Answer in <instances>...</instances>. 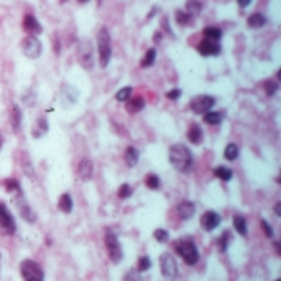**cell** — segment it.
<instances>
[{
    "label": "cell",
    "mask_w": 281,
    "mask_h": 281,
    "mask_svg": "<svg viewBox=\"0 0 281 281\" xmlns=\"http://www.w3.org/2000/svg\"><path fill=\"white\" fill-rule=\"evenodd\" d=\"M237 3H239L240 8H247L252 3V0H237Z\"/></svg>",
    "instance_id": "cell-46"
},
{
    "label": "cell",
    "mask_w": 281,
    "mask_h": 281,
    "mask_svg": "<svg viewBox=\"0 0 281 281\" xmlns=\"http://www.w3.org/2000/svg\"><path fill=\"white\" fill-rule=\"evenodd\" d=\"M133 194V189L130 184L123 183L122 186L119 188V191H117V196H119V199H128Z\"/></svg>",
    "instance_id": "cell-37"
},
{
    "label": "cell",
    "mask_w": 281,
    "mask_h": 281,
    "mask_svg": "<svg viewBox=\"0 0 281 281\" xmlns=\"http://www.w3.org/2000/svg\"><path fill=\"white\" fill-rule=\"evenodd\" d=\"M21 120H23L21 109L17 105V104H12L10 105V125H12V130L15 133H18L21 130Z\"/></svg>",
    "instance_id": "cell-18"
},
{
    "label": "cell",
    "mask_w": 281,
    "mask_h": 281,
    "mask_svg": "<svg viewBox=\"0 0 281 281\" xmlns=\"http://www.w3.org/2000/svg\"><path fill=\"white\" fill-rule=\"evenodd\" d=\"M17 232V222L14 214L7 207L5 202L0 201V233L2 235H14Z\"/></svg>",
    "instance_id": "cell-8"
},
{
    "label": "cell",
    "mask_w": 281,
    "mask_h": 281,
    "mask_svg": "<svg viewBox=\"0 0 281 281\" xmlns=\"http://www.w3.org/2000/svg\"><path fill=\"white\" fill-rule=\"evenodd\" d=\"M159 270L161 275L165 276L168 281H175L178 278V262L173 257L170 252H165L159 255Z\"/></svg>",
    "instance_id": "cell-7"
},
{
    "label": "cell",
    "mask_w": 281,
    "mask_h": 281,
    "mask_svg": "<svg viewBox=\"0 0 281 281\" xmlns=\"http://www.w3.org/2000/svg\"><path fill=\"white\" fill-rule=\"evenodd\" d=\"M215 105V99L212 96H197L191 101V110L197 115H204Z\"/></svg>",
    "instance_id": "cell-11"
},
{
    "label": "cell",
    "mask_w": 281,
    "mask_h": 281,
    "mask_svg": "<svg viewBox=\"0 0 281 281\" xmlns=\"http://www.w3.org/2000/svg\"><path fill=\"white\" fill-rule=\"evenodd\" d=\"M89 0H77V3H88Z\"/></svg>",
    "instance_id": "cell-50"
},
{
    "label": "cell",
    "mask_w": 281,
    "mask_h": 281,
    "mask_svg": "<svg viewBox=\"0 0 281 281\" xmlns=\"http://www.w3.org/2000/svg\"><path fill=\"white\" fill-rule=\"evenodd\" d=\"M278 281H280V280H278Z\"/></svg>",
    "instance_id": "cell-51"
},
{
    "label": "cell",
    "mask_w": 281,
    "mask_h": 281,
    "mask_svg": "<svg viewBox=\"0 0 281 281\" xmlns=\"http://www.w3.org/2000/svg\"><path fill=\"white\" fill-rule=\"evenodd\" d=\"M155 59H157V50H155V48H150V50L145 53L143 59H141V63H140V66H141V68H150V66H153V64H155Z\"/></svg>",
    "instance_id": "cell-30"
},
{
    "label": "cell",
    "mask_w": 281,
    "mask_h": 281,
    "mask_svg": "<svg viewBox=\"0 0 281 281\" xmlns=\"http://www.w3.org/2000/svg\"><path fill=\"white\" fill-rule=\"evenodd\" d=\"M220 215L215 212V211H206L201 217V227L204 228L206 232H212L214 228H217L220 226Z\"/></svg>",
    "instance_id": "cell-13"
},
{
    "label": "cell",
    "mask_w": 281,
    "mask_h": 281,
    "mask_svg": "<svg viewBox=\"0 0 281 281\" xmlns=\"http://www.w3.org/2000/svg\"><path fill=\"white\" fill-rule=\"evenodd\" d=\"M153 237L159 244H168V242H170V233H168V230H165V228H157V230L153 232Z\"/></svg>",
    "instance_id": "cell-36"
},
{
    "label": "cell",
    "mask_w": 281,
    "mask_h": 281,
    "mask_svg": "<svg viewBox=\"0 0 281 281\" xmlns=\"http://www.w3.org/2000/svg\"><path fill=\"white\" fill-rule=\"evenodd\" d=\"M224 158L228 159V161H233V159L239 158V146L235 143H228L224 150Z\"/></svg>",
    "instance_id": "cell-31"
},
{
    "label": "cell",
    "mask_w": 281,
    "mask_h": 281,
    "mask_svg": "<svg viewBox=\"0 0 281 281\" xmlns=\"http://www.w3.org/2000/svg\"><path fill=\"white\" fill-rule=\"evenodd\" d=\"M20 273L25 281H45V271L40 266V263L30 260V258L20 263Z\"/></svg>",
    "instance_id": "cell-6"
},
{
    "label": "cell",
    "mask_w": 281,
    "mask_h": 281,
    "mask_svg": "<svg viewBox=\"0 0 281 281\" xmlns=\"http://www.w3.org/2000/svg\"><path fill=\"white\" fill-rule=\"evenodd\" d=\"M2 146H3V137L2 133H0V150H2Z\"/></svg>",
    "instance_id": "cell-49"
},
{
    "label": "cell",
    "mask_w": 281,
    "mask_h": 281,
    "mask_svg": "<svg viewBox=\"0 0 281 281\" xmlns=\"http://www.w3.org/2000/svg\"><path fill=\"white\" fill-rule=\"evenodd\" d=\"M204 122L209 123V125H219L220 122H222V114L220 112H206L204 114Z\"/></svg>",
    "instance_id": "cell-32"
},
{
    "label": "cell",
    "mask_w": 281,
    "mask_h": 281,
    "mask_svg": "<svg viewBox=\"0 0 281 281\" xmlns=\"http://www.w3.org/2000/svg\"><path fill=\"white\" fill-rule=\"evenodd\" d=\"M175 18H176V23L181 25V27H188V25H193V15H189L188 12L176 10L175 12Z\"/></svg>",
    "instance_id": "cell-26"
},
{
    "label": "cell",
    "mask_w": 281,
    "mask_h": 281,
    "mask_svg": "<svg viewBox=\"0 0 281 281\" xmlns=\"http://www.w3.org/2000/svg\"><path fill=\"white\" fill-rule=\"evenodd\" d=\"M50 130V125H48V120H46L45 115H40L35 122L33 128H32V137L33 138H41L43 135H46Z\"/></svg>",
    "instance_id": "cell-19"
},
{
    "label": "cell",
    "mask_w": 281,
    "mask_h": 281,
    "mask_svg": "<svg viewBox=\"0 0 281 281\" xmlns=\"http://www.w3.org/2000/svg\"><path fill=\"white\" fill-rule=\"evenodd\" d=\"M53 50H54V54H59L61 51V46H59V38H53Z\"/></svg>",
    "instance_id": "cell-45"
},
{
    "label": "cell",
    "mask_w": 281,
    "mask_h": 281,
    "mask_svg": "<svg viewBox=\"0 0 281 281\" xmlns=\"http://www.w3.org/2000/svg\"><path fill=\"white\" fill-rule=\"evenodd\" d=\"M104 244H105V250H107V255H109L110 262L119 265L123 258V250H122V245H120L119 239L110 228L105 230V235H104Z\"/></svg>",
    "instance_id": "cell-5"
},
{
    "label": "cell",
    "mask_w": 281,
    "mask_h": 281,
    "mask_svg": "<svg viewBox=\"0 0 281 281\" xmlns=\"http://www.w3.org/2000/svg\"><path fill=\"white\" fill-rule=\"evenodd\" d=\"M230 239H232V233L228 232V230H226L220 235V239H219V248H220V252H226L227 250V247H228V242H230Z\"/></svg>",
    "instance_id": "cell-39"
},
{
    "label": "cell",
    "mask_w": 281,
    "mask_h": 281,
    "mask_svg": "<svg viewBox=\"0 0 281 281\" xmlns=\"http://www.w3.org/2000/svg\"><path fill=\"white\" fill-rule=\"evenodd\" d=\"M186 135H188V140L191 141L193 145H199L202 141V128L199 127L197 123H191Z\"/></svg>",
    "instance_id": "cell-21"
},
{
    "label": "cell",
    "mask_w": 281,
    "mask_h": 281,
    "mask_svg": "<svg viewBox=\"0 0 281 281\" xmlns=\"http://www.w3.org/2000/svg\"><path fill=\"white\" fill-rule=\"evenodd\" d=\"M23 157L25 158H21V168H23V171H25V175L30 176V178H33L35 176V173H33V165L30 163V159L27 157V153H23Z\"/></svg>",
    "instance_id": "cell-40"
},
{
    "label": "cell",
    "mask_w": 281,
    "mask_h": 281,
    "mask_svg": "<svg viewBox=\"0 0 281 281\" xmlns=\"http://www.w3.org/2000/svg\"><path fill=\"white\" fill-rule=\"evenodd\" d=\"M123 159H125V163H127V166H137V163H138V151L137 148H133V146H128L127 150H125V153H123Z\"/></svg>",
    "instance_id": "cell-24"
},
{
    "label": "cell",
    "mask_w": 281,
    "mask_h": 281,
    "mask_svg": "<svg viewBox=\"0 0 281 281\" xmlns=\"http://www.w3.org/2000/svg\"><path fill=\"white\" fill-rule=\"evenodd\" d=\"M151 268V260L150 257H140L138 258V263H137V271H140V273H145L146 270H150Z\"/></svg>",
    "instance_id": "cell-38"
},
{
    "label": "cell",
    "mask_w": 281,
    "mask_h": 281,
    "mask_svg": "<svg viewBox=\"0 0 281 281\" xmlns=\"http://www.w3.org/2000/svg\"><path fill=\"white\" fill-rule=\"evenodd\" d=\"M265 90H266L268 96H273L276 90H278V83H276V81H266V83H265Z\"/></svg>",
    "instance_id": "cell-42"
},
{
    "label": "cell",
    "mask_w": 281,
    "mask_h": 281,
    "mask_svg": "<svg viewBox=\"0 0 281 281\" xmlns=\"http://www.w3.org/2000/svg\"><path fill=\"white\" fill-rule=\"evenodd\" d=\"M168 158L173 168H176L179 173H189L193 168V153L183 143H175L168 150Z\"/></svg>",
    "instance_id": "cell-1"
},
{
    "label": "cell",
    "mask_w": 281,
    "mask_h": 281,
    "mask_svg": "<svg viewBox=\"0 0 281 281\" xmlns=\"http://www.w3.org/2000/svg\"><path fill=\"white\" fill-rule=\"evenodd\" d=\"M166 97L170 99V101H176V99L181 97V89H171L170 92L166 94Z\"/></svg>",
    "instance_id": "cell-44"
},
{
    "label": "cell",
    "mask_w": 281,
    "mask_h": 281,
    "mask_svg": "<svg viewBox=\"0 0 281 281\" xmlns=\"http://www.w3.org/2000/svg\"><path fill=\"white\" fill-rule=\"evenodd\" d=\"M201 10H202L201 0H188V2H186V12H188L189 15H197L201 14Z\"/></svg>",
    "instance_id": "cell-29"
},
{
    "label": "cell",
    "mask_w": 281,
    "mask_h": 281,
    "mask_svg": "<svg viewBox=\"0 0 281 281\" xmlns=\"http://www.w3.org/2000/svg\"><path fill=\"white\" fill-rule=\"evenodd\" d=\"M77 97H79V92H77L76 88L69 84H64L61 88V92H59V102L63 104L64 109H69L77 102Z\"/></svg>",
    "instance_id": "cell-12"
},
{
    "label": "cell",
    "mask_w": 281,
    "mask_h": 281,
    "mask_svg": "<svg viewBox=\"0 0 281 281\" xmlns=\"http://www.w3.org/2000/svg\"><path fill=\"white\" fill-rule=\"evenodd\" d=\"M275 212H276V215H281V204H280V202L275 206Z\"/></svg>",
    "instance_id": "cell-47"
},
{
    "label": "cell",
    "mask_w": 281,
    "mask_h": 281,
    "mask_svg": "<svg viewBox=\"0 0 281 281\" xmlns=\"http://www.w3.org/2000/svg\"><path fill=\"white\" fill-rule=\"evenodd\" d=\"M20 48H21V53L27 56L28 59H38L43 53L41 41L38 40L36 36H33V35H28V36H25L23 40H21Z\"/></svg>",
    "instance_id": "cell-9"
},
{
    "label": "cell",
    "mask_w": 281,
    "mask_h": 281,
    "mask_svg": "<svg viewBox=\"0 0 281 281\" xmlns=\"http://www.w3.org/2000/svg\"><path fill=\"white\" fill-rule=\"evenodd\" d=\"M58 207L59 211H63L64 214H71L72 207H74V202H72V196L69 193H64L58 201Z\"/></svg>",
    "instance_id": "cell-22"
},
{
    "label": "cell",
    "mask_w": 281,
    "mask_h": 281,
    "mask_svg": "<svg viewBox=\"0 0 281 281\" xmlns=\"http://www.w3.org/2000/svg\"><path fill=\"white\" fill-rule=\"evenodd\" d=\"M262 228H263V233H265L268 239H271V237H273V228H271V226L266 222V220H262Z\"/></svg>",
    "instance_id": "cell-43"
},
{
    "label": "cell",
    "mask_w": 281,
    "mask_h": 281,
    "mask_svg": "<svg viewBox=\"0 0 281 281\" xmlns=\"http://www.w3.org/2000/svg\"><path fill=\"white\" fill-rule=\"evenodd\" d=\"M173 248H175V252L183 258L186 265L193 266L199 262V250L196 247V244H194V240L189 239V237L176 240L175 244H173Z\"/></svg>",
    "instance_id": "cell-2"
},
{
    "label": "cell",
    "mask_w": 281,
    "mask_h": 281,
    "mask_svg": "<svg viewBox=\"0 0 281 281\" xmlns=\"http://www.w3.org/2000/svg\"><path fill=\"white\" fill-rule=\"evenodd\" d=\"M176 214H178L179 219L189 220L194 214H196V206H194V202H191V201H183V202H179L178 207H176Z\"/></svg>",
    "instance_id": "cell-17"
},
{
    "label": "cell",
    "mask_w": 281,
    "mask_h": 281,
    "mask_svg": "<svg viewBox=\"0 0 281 281\" xmlns=\"http://www.w3.org/2000/svg\"><path fill=\"white\" fill-rule=\"evenodd\" d=\"M127 112L128 114H138L145 109V99L141 96H137V97H130L127 101Z\"/></svg>",
    "instance_id": "cell-20"
},
{
    "label": "cell",
    "mask_w": 281,
    "mask_h": 281,
    "mask_svg": "<svg viewBox=\"0 0 281 281\" xmlns=\"http://www.w3.org/2000/svg\"><path fill=\"white\" fill-rule=\"evenodd\" d=\"M21 27L27 32L28 35H33V36H36V35H40L43 32V27L41 23L36 20V17L32 15V14H27L23 17V21H21Z\"/></svg>",
    "instance_id": "cell-14"
},
{
    "label": "cell",
    "mask_w": 281,
    "mask_h": 281,
    "mask_svg": "<svg viewBox=\"0 0 281 281\" xmlns=\"http://www.w3.org/2000/svg\"><path fill=\"white\" fill-rule=\"evenodd\" d=\"M159 184H161V181H159V178H158L157 175H153V173L146 175L145 186H146L148 189H151V191H157V189H159Z\"/></svg>",
    "instance_id": "cell-33"
},
{
    "label": "cell",
    "mask_w": 281,
    "mask_h": 281,
    "mask_svg": "<svg viewBox=\"0 0 281 281\" xmlns=\"http://www.w3.org/2000/svg\"><path fill=\"white\" fill-rule=\"evenodd\" d=\"M14 202H15L17 209H18L20 217L23 219L25 222H28V224H35V222H36V214H35L33 207L30 206V204H28V201H27V199H25L23 193H21V189H20V191H17V193H15Z\"/></svg>",
    "instance_id": "cell-10"
},
{
    "label": "cell",
    "mask_w": 281,
    "mask_h": 281,
    "mask_svg": "<svg viewBox=\"0 0 281 281\" xmlns=\"http://www.w3.org/2000/svg\"><path fill=\"white\" fill-rule=\"evenodd\" d=\"M132 92H133V89L130 88V86H127V88H122L119 92L115 94V99L119 102H127L128 99L132 97Z\"/></svg>",
    "instance_id": "cell-35"
},
{
    "label": "cell",
    "mask_w": 281,
    "mask_h": 281,
    "mask_svg": "<svg viewBox=\"0 0 281 281\" xmlns=\"http://www.w3.org/2000/svg\"><path fill=\"white\" fill-rule=\"evenodd\" d=\"M197 51L199 54L202 56H217L220 53V45L219 41H212V40H202L197 45Z\"/></svg>",
    "instance_id": "cell-15"
},
{
    "label": "cell",
    "mask_w": 281,
    "mask_h": 281,
    "mask_svg": "<svg viewBox=\"0 0 281 281\" xmlns=\"http://www.w3.org/2000/svg\"><path fill=\"white\" fill-rule=\"evenodd\" d=\"M76 56H77V63L79 66L86 69V71H92L94 66H96V54H94V46L89 40H83L79 41L76 50Z\"/></svg>",
    "instance_id": "cell-4"
},
{
    "label": "cell",
    "mask_w": 281,
    "mask_h": 281,
    "mask_svg": "<svg viewBox=\"0 0 281 281\" xmlns=\"http://www.w3.org/2000/svg\"><path fill=\"white\" fill-rule=\"evenodd\" d=\"M233 228L240 233V235H247V220H245L244 215L235 214L233 215Z\"/></svg>",
    "instance_id": "cell-25"
},
{
    "label": "cell",
    "mask_w": 281,
    "mask_h": 281,
    "mask_svg": "<svg viewBox=\"0 0 281 281\" xmlns=\"http://www.w3.org/2000/svg\"><path fill=\"white\" fill-rule=\"evenodd\" d=\"M77 176L81 181H89L94 176V165L89 158H83L77 165Z\"/></svg>",
    "instance_id": "cell-16"
},
{
    "label": "cell",
    "mask_w": 281,
    "mask_h": 281,
    "mask_svg": "<svg viewBox=\"0 0 281 281\" xmlns=\"http://www.w3.org/2000/svg\"><path fill=\"white\" fill-rule=\"evenodd\" d=\"M123 281H141V273L137 270L127 271V275L123 276Z\"/></svg>",
    "instance_id": "cell-41"
},
{
    "label": "cell",
    "mask_w": 281,
    "mask_h": 281,
    "mask_svg": "<svg viewBox=\"0 0 281 281\" xmlns=\"http://www.w3.org/2000/svg\"><path fill=\"white\" fill-rule=\"evenodd\" d=\"M159 38H161V32H158L157 35H155V41L158 43V41H159Z\"/></svg>",
    "instance_id": "cell-48"
},
{
    "label": "cell",
    "mask_w": 281,
    "mask_h": 281,
    "mask_svg": "<svg viewBox=\"0 0 281 281\" xmlns=\"http://www.w3.org/2000/svg\"><path fill=\"white\" fill-rule=\"evenodd\" d=\"M214 176L215 178H219L220 181H224V183H227V181L232 179L233 173L230 168H226V166H217L214 170Z\"/></svg>",
    "instance_id": "cell-27"
},
{
    "label": "cell",
    "mask_w": 281,
    "mask_h": 281,
    "mask_svg": "<svg viewBox=\"0 0 281 281\" xmlns=\"http://www.w3.org/2000/svg\"><path fill=\"white\" fill-rule=\"evenodd\" d=\"M204 38L206 40H212V41H219L222 38V30L217 27H207L204 28Z\"/></svg>",
    "instance_id": "cell-28"
},
{
    "label": "cell",
    "mask_w": 281,
    "mask_h": 281,
    "mask_svg": "<svg viewBox=\"0 0 281 281\" xmlns=\"http://www.w3.org/2000/svg\"><path fill=\"white\" fill-rule=\"evenodd\" d=\"M97 53L101 68H107L112 58V40L107 27H102L97 33Z\"/></svg>",
    "instance_id": "cell-3"
},
{
    "label": "cell",
    "mask_w": 281,
    "mask_h": 281,
    "mask_svg": "<svg viewBox=\"0 0 281 281\" xmlns=\"http://www.w3.org/2000/svg\"><path fill=\"white\" fill-rule=\"evenodd\" d=\"M3 189H5L7 193H17L20 191V183L18 179H14V178H8V179H3Z\"/></svg>",
    "instance_id": "cell-34"
},
{
    "label": "cell",
    "mask_w": 281,
    "mask_h": 281,
    "mask_svg": "<svg viewBox=\"0 0 281 281\" xmlns=\"http://www.w3.org/2000/svg\"><path fill=\"white\" fill-rule=\"evenodd\" d=\"M248 28H262L266 25V17L263 14H252L247 18Z\"/></svg>",
    "instance_id": "cell-23"
}]
</instances>
